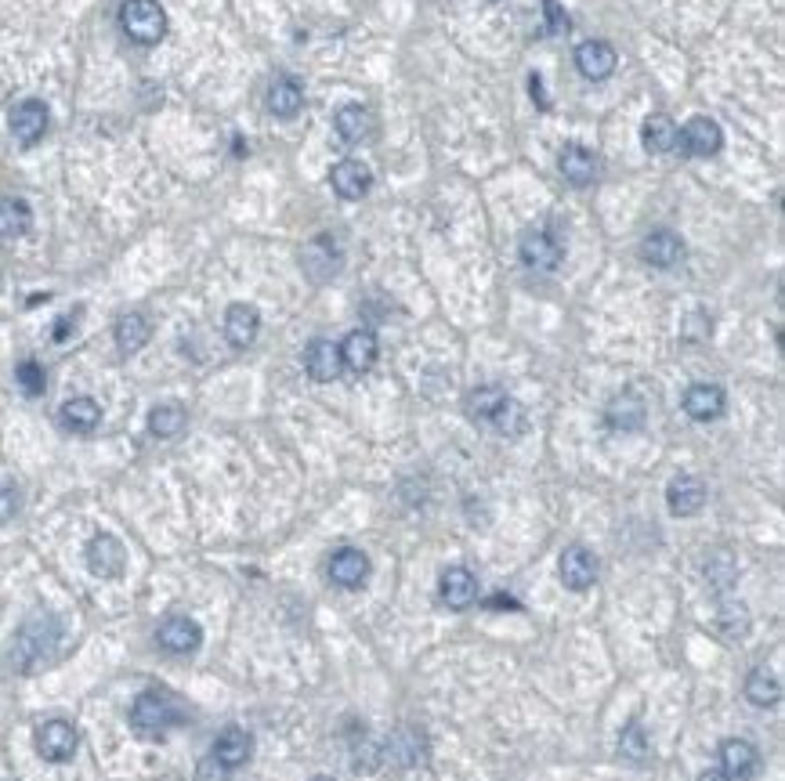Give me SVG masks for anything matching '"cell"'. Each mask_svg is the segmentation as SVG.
<instances>
[{
  "label": "cell",
  "mask_w": 785,
  "mask_h": 781,
  "mask_svg": "<svg viewBox=\"0 0 785 781\" xmlns=\"http://www.w3.org/2000/svg\"><path fill=\"white\" fill-rule=\"evenodd\" d=\"M58 640H62V622L51 612L33 615L22 622V630L11 640V662L19 666V673H33L37 666L55 659Z\"/></svg>",
  "instance_id": "obj_1"
},
{
  "label": "cell",
  "mask_w": 785,
  "mask_h": 781,
  "mask_svg": "<svg viewBox=\"0 0 785 781\" xmlns=\"http://www.w3.org/2000/svg\"><path fill=\"white\" fill-rule=\"evenodd\" d=\"M120 26L134 44H160L167 37V11L160 8V0H127L120 8Z\"/></svg>",
  "instance_id": "obj_2"
},
{
  "label": "cell",
  "mask_w": 785,
  "mask_h": 781,
  "mask_svg": "<svg viewBox=\"0 0 785 781\" xmlns=\"http://www.w3.org/2000/svg\"><path fill=\"white\" fill-rule=\"evenodd\" d=\"M174 720H178V709H174V702L163 695V691H145V695L134 698L131 727L142 734V738H160Z\"/></svg>",
  "instance_id": "obj_3"
},
{
  "label": "cell",
  "mask_w": 785,
  "mask_h": 781,
  "mask_svg": "<svg viewBox=\"0 0 785 781\" xmlns=\"http://www.w3.org/2000/svg\"><path fill=\"white\" fill-rule=\"evenodd\" d=\"M518 254H521V264L532 268V272H554L561 264V257H565V246H561L558 239H554V232H547V228H529L518 243Z\"/></svg>",
  "instance_id": "obj_4"
},
{
  "label": "cell",
  "mask_w": 785,
  "mask_h": 781,
  "mask_svg": "<svg viewBox=\"0 0 785 781\" xmlns=\"http://www.w3.org/2000/svg\"><path fill=\"white\" fill-rule=\"evenodd\" d=\"M76 745H80V734L69 720H48V724L37 727V753L48 763L73 760Z\"/></svg>",
  "instance_id": "obj_5"
},
{
  "label": "cell",
  "mask_w": 785,
  "mask_h": 781,
  "mask_svg": "<svg viewBox=\"0 0 785 781\" xmlns=\"http://www.w3.org/2000/svg\"><path fill=\"white\" fill-rule=\"evenodd\" d=\"M677 142L684 145L688 156L710 160V156L720 152V145H724V131H720V123L710 120V116H695V120L684 123V131H677Z\"/></svg>",
  "instance_id": "obj_6"
},
{
  "label": "cell",
  "mask_w": 785,
  "mask_h": 781,
  "mask_svg": "<svg viewBox=\"0 0 785 781\" xmlns=\"http://www.w3.org/2000/svg\"><path fill=\"white\" fill-rule=\"evenodd\" d=\"M123 565H127V550L116 536L109 532H98L91 543H87V568L98 575V579H116L123 575Z\"/></svg>",
  "instance_id": "obj_7"
},
{
  "label": "cell",
  "mask_w": 785,
  "mask_h": 781,
  "mask_svg": "<svg viewBox=\"0 0 785 781\" xmlns=\"http://www.w3.org/2000/svg\"><path fill=\"white\" fill-rule=\"evenodd\" d=\"M156 640L171 655H192L199 648V640H203V630H199V622L189 619V615H167L160 622V630H156Z\"/></svg>",
  "instance_id": "obj_8"
},
{
  "label": "cell",
  "mask_w": 785,
  "mask_h": 781,
  "mask_svg": "<svg viewBox=\"0 0 785 781\" xmlns=\"http://www.w3.org/2000/svg\"><path fill=\"white\" fill-rule=\"evenodd\" d=\"M48 105L40 102V98H26L11 109V134L19 138L22 145H37L44 134H48Z\"/></svg>",
  "instance_id": "obj_9"
},
{
  "label": "cell",
  "mask_w": 785,
  "mask_h": 781,
  "mask_svg": "<svg viewBox=\"0 0 785 781\" xmlns=\"http://www.w3.org/2000/svg\"><path fill=\"white\" fill-rule=\"evenodd\" d=\"M304 369H308V377L315 384H333V380L341 377L344 369V358H341V344H333V340H312L308 348H304Z\"/></svg>",
  "instance_id": "obj_10"
},
{
  "label": "cell",
  "mask_w": 785,
  "mask_h": 781,
  "mask_svg": "<svg viewBox=\"0 0 785 781\" xmlns=\"http://www.w3.org/2000/svg\"><path fill=\"white\" fill-rule=\"evenodd\" d=\"M757 767H760V753L753 742H746V738H728V742L720 745V774L728 781L753 778Z\"/></svg>",
  "instance_id": "obj_11"
},
{
  "label": "cell",
  "mask_w": 785,
  "mask_h": 781,
  "mask_svg": "<svg viewBox=\"0 0 785 781\" xmlns=\"http://www.w3.org/2000/svg\"><path fill=\"white\" fill-rule=\"evenodd\" d=\"M420 760H424V734L413 731V727H402V731H395L388 742H384V749H380V763L398 767V771L417 767Z\"/></svg>",
  "instance_id": "obj_12"
},
{
  "label": "cell",
  "mask_w": 785,
  "mask_h": 781,
  "mask_svg": "<svg viewBox=\"0 0 785 781\" xmlns=\"http://www.w3.org/2000/svg\"><path fill=\"white\" fill-rule=\"evenodd\" d=\"M558 572H561V583H565L568 590L583 593V590H590V586H594L597 561H594V554H590L587 546H568L565 554H561Z\"/></svg>",
  "instance_id": "obj_13"
},
{
  "label": "cell",
  "mask_w": 785,
  "mask_h": 781,
  "mask_svg": "<svg viewBox=\"0 0 785 781\" xmlns=\"http://www.w3.org/2000/svg\"><path fill=\"white\" fill-rule=\"evenodd\" d=\"M666 507H670V514H677V518L699 514V510L706 507V485H702V478H695V474L673 478L670 489H666Z\"/></svg>",
  "instance_id": "obj_14"
},
{
  "label": "cell",
  "mask_w": 785,
  "mask_h": 781,
  "mask_svg": "<svg viewBox=\"0 0 785 781\" xmlns=\"http://www.w3.org/2000/svg\"><path fill=\"white\" fill-rule=\"evenodd\" d=\"M438 593H442V601L453 608V612H464L478 601V579L474 572H467L464 565L456 568H445L442 579H438Z\"/></svg>",
  "instance_id": "obj_15"
},
{
  "label": "cell",
  "mask_w": 785,
  "mask_h": 781,
  "mask_svg": "<svg viewBox=\"0 0 785 781\" xmlns=\"http://www.w3.org/2000/svg\"><path fill=\"white\" fill-rule=\"evenodd\" d=\"M724 405H728V398H724V387H717V384H691L688 391H684V413H688L691 420H699V424L717 420V416L724 413Z\"/></svg>",
  "instance_id": "obj_16"
},
{
  "label": "cell",
  "mask_w": 785,
  "mask_h": 781,
  "mask_svg": "<svg viewBox=\"0 0 785 781\" xmlns=\"http://www.w3.org/2000/svg\"><path fill=\"white\" fill-rule=\"evenodd\" d=\"M341 358H344V366H348L351 373H369L380 358L377 333L373 330H351L341 344Z\"/></svg>",
  "instance_id": "obj_17"
},
{
  "label": "cell",
  "mask_w": 785,
  "mask_h": 781,
  "mask_svg": "<svg viewBox=\"0 0 785 781\" xmlns=\"http://www.w3.org/2000/svg\"><path fill=\"white\" fill-rule=\"evenodd\" d=\"M330 579L344 590H359L369 579V557L355 546H344L330 557Z\"/></svg>",
  "instance_id": "obj_18"
},
{
  "label": "cell",
  "mask_w": 785,
  "mask_h": 781,
  "mask_svg": "<svg viewBox=\"0 0 785 781\" xmlns=\"http://www.w3.org/2000/svg\"><path fill=\"white\" fill-rule=\"evenodd\" d=\"M644 420H648V409H644V398L634 395V391H623V395H615L605 409V424L612 431H641Z\"/></svg>",
  "instance_id": "obj_19"
},
{
  "label": "cell",
  "mask_w": 785,
  "mask_h": 781,
  "mask_svg": "<svg viewBox=\"0 0 785 781\" xmlns=\"http://www.w3.org/2000/svg\"><path fill=\"white\" fill-rule=\"evenodd\" d=\"M261 333V315H257L254 304H232L225 311V340L232 348H250Z\"/></svg>",
  "instance_id": "obj_20"
},
{
  "label": "cell",
  "mask_w": 785,
  "mask_h": 781,
  "mask_svg": "<svg viewBox=\"0 0 785 781\" xmlns=\"http://www.w3.org/2000/svg\"><path fill=\"white\" fill-rule=\"evenodd\" d=\"M615 48L608 40H587L576 48V66L587 80H608L615 73Z\"/></svg>",
  "instance_id": "obj_21"
},
{
  "label": "cell",
  "mask_w": 785,
  "mask_h": 781,
  "mask_svg": "<svg viewBox=\"0 0 785 781\" xmlns=\"http://www.w3.org/2000/svg\"><path fill=\"white\" fill-rule=\"evenodd\" d=\"M641 257H644V264H652V268H673V264H681L684 243L677 232L659 228V232H652V236L641 243Z\"/></svg>",
  "instance_id": "obj_22"
},
{
  "label": "cell",
  "mask_w": 785,
  "mask_h": 781,
  "mask_svg": "<svg viewBox=\"0 0 785 781\" xmlns=\"http://www.w3.org/2000/svg\"><path fill=\"white\" fill-rule=\"evenodd\" d=\"M330 185L341 199H362L369 192V185H373V174H369V167L362 160H341L333 167Z\"/></svg>",
  "instance_id": "obj_23"
},
{
  "label": "cell",
  "mask_w": 785,
  "mask_h": 781,
  "mask_svg": "<svg viewBox=\"0 0 785 781\" xmlns=\"http://www.w3.org/2000/svg\"><path fill=\"white\" fill-rule=\"evenodd\" d=\"M58 424L66 427V431H73V434H91L98 424H102V405H98L95 398H87V395L69 398V402L58 409Z\"/></svg>",
  "instance_id": "obj_24"
},
{
  "label": "cell",
  "mask_w": 785,
  "mask_h": 781,
  "mask_svg": "<svg viewBox=\"0 0 785 781\" xmlns=\"http://www.w3.org/2000/svg\"><path fill=\"white\" fill-rule=\"evenodd\" d=\"M558 167H561V178L568 185H576V189H587L590 181L597 178V156L590 149H583V145H565Z\"/></svg>",
  "instance_id": "obj_25"
},
{
  "label": "cell",
  "mask_w": 785,
  "mask_h": 781,
  "mask_svg": "<svg viewBox=\"0 0 785 781\" xmlns=\"http://www.w3.org/2000/svg\"><path fill=\"white\" fill-rule=\"evenodd\" d=\"M250 753H254V738L243 731V727H225V731L214 738V760H221L228 767V771H236V767H243L246 760H250Z\"/></svg>",
  "instance_id": "obj_26"
},
{
  "label": "cell",
  "mask_w": 785,
  "mask_h": 781,
  "mask_svg": "<svg viewBox=\"0 0 785 781\" xmlns=\"http://www.w3.org/2000/svg\"><path fill=\"white\" fill-rule=\"evenodd\" d=\"M304 105V91L294 76H279L272 87H268V113L279 116V120H294Z\"/></svg>",
  "instance_id": "obj_27"
},
{
  "label": "cell",
  "mask_w": 785,
  "mask_h": 781,
  "mask_svg": "<svg viewBox=\"0 0 785 781\" xmlns=\"http://www.w3.org/2000/svg\"><path fill=\"white\" fill-rule=\"evenodd\" d=\"M746 698H749V702H753L757 709L778 706V702H782V680H778L767 666L749 669V677H746Z\"/></svg>",
  "instance_id": "obj_28"
},
{
  "label": "cell",
  "mask_w": 785,
  "mask_h": 781,
  "mask_svg": "<svg viewBox=\"0 0 785 781\" xmlns=\"http://www.w3.org/2000/svg\"><path fill=\"white\" fill-rule=\"evenodd\" d=\"M152 337V326L145 315H138V311H127L120 322H116V348H120V355H138V351L149 344Z\"/></svg>",
  "instance_id": "obj_29"
},
{
  "label": "cell",
  "mask_w": 785,
  "mask_h": 781,
  "mask_svg": "<svg viewBox=\"0 0 785 781\" xmlns=\"http://www.w3.org/2000/svg\"><path fill=\"white\" fill-rule=\"evenodd\" d=\"M33 225V210H29L26 199H0V239H19Z\"/></svg>",
  "instance_id": "obj_30"
},
{
  "label": "cell",
  "mask_w": 785,
  "mask_h": 781,
  "mask_svg": "<svg viewBox=\"0 0 785 781\" xmlns=\"http://www.w3.org/2000/svg\"><path fill=\"white\" fill-rule=\"evenodd\" d=\"M641 138H644V149L655 152V156L673 152V149H677V123H673L670 116L655 113V116H648V120H644Z\"/></svg>",
  "instance_id": "obj_31"
},
{
  "label": "cell",
  "mask_w": 785,
  "mask_h": 781,
  "mask_svg": "<svg viewBox=\"0 0 785 781\" xmlns=\"http://www.w3.org/2000/svg\"><path fill=\"white\" fill-rule=\"evenodd\" d=\"M749 612L746 604H720L717 619H713V630H717L720 640H728V644H735V640H746L749 637Z\"/></svg>",
  "instance_id": "obj_32"
},
{
  "label": "cell",
  "mask_w": 785,
  "mask_h": 781,
  "mask_svg": "<svg viewBox=\"0 0 785 781\" xmlns=\"http://www.w3.org/2000/svg\"><path fill=\"white\" fill-rule=\"evenodd\" d=\"M333 127H337V134H341L348 145L366 142L369 127H373V123H369V109L366 105H344L341 113L333 116Z\"/></svg>",
  "instance_id": "obj_33"
},
{
  "label": "cell",
  "mask_w": 785,
  "mask_h": 781,
  "mask_svg": "<svg viewBox=\"0 0 785 781\" xmlns=\"http://www.w3.org/2000/svg\"><path fill=\"white\" fill-rule=\"evenodd\" d=\"M503 398H507V391L496 384H482L474 387L471 395H467V416L471 420H482V424H489L492 416H496V409L503 405Z\"/></svg>",
  "instance_id": "obj_34"
},
{
  "label": "cell",
  "mask_w": 785,
  "mask_h": 781,
  "mask_svg": "<svg viewBox=\"0 0 785 781\" xmlns=\"http://www.w3.org/2000/svg\"><path fill=\"white\" fill-rule=\"evenodd\" d=\"M185 420H189V416H185L181 405L163 402L149 413V431L156 434V438H178V434L185 431Z\"/></svg>",
  "instance_id": "obj_35"
},
{
  "label": "cell",
  "mask_w": 785,
  "mask_h": 781,
  "mask_svg": "<svg viewBox=\"0 0 785 781\" xmlns=\"http://www.w3.org/2000/svg\"><path fill=\"white\" fill-rule=\"evenodd\" d=\"M706 583H710L713 593H728L731 586L738 583V565L735 557L724 554V550H717V554L706 561Z\"/></svg>",
  "instance_id": "obj_36"
},
{
  "label": "cell",
  "mask_w": 785,
  "mask_h": 781,
  "mask_svg": "<svg viewBox=\"0 0 785 781\" xmlns=\"http://www.w3.org/2000/svg\"><path fill=\"white\" fill-rule=\"evenodd\" d=\"M492 427L500 434H507V438H518V434H525V427H529V416H525V409H521V402H514L511 395L503 398V405L496 409V416L489 420Z\"/></svg>",
  "instance_id": "obj_37"
},
{
  "label": "cell",
  "mask_w": 785,
  "mask_h": 781,
  "mask_svg": "<svg viewBox=\"0 0 785 781\" xmlns=\"http://www.w3.org/2000/svg\"><path fill=\"white\" fill-rule=\"evenodd\" d=\"M648 753H652V745H648V734H644L641 724H630L619 734V756H626L630 763H644Z\"/></svg>",
  "instance_id": "obj_38"
},
{
  "label": "cell",
  "mask_w": 785,
  "mask_h": 781,
  "mask_svg": "<svg viewBox=\"0 0 785 781\" xmlns=\"http://www.w3.org/2000/svg\"><path fill=\"white\" fill-rule=\"evenodd\" d=\"M15 380H19V387L26 391L29 398H40V395H44V387H48V373H44V366H40V362H33V358L19 362V369H15Z\"/></svg>",
  "instance_id": "obj_39"
},
{
  "label": "cell",
  "mask_w": 785,
  "mask_h": 781,
  "mask_svg": "<svg viewBox=\"0 0 785 781\" xmlns=\"http://www.w3.org/2000/svg\"><path fill=\"white\" fill-rule=\"evenodd\" d=\"M543 11H547V33L550 37L568 33V11L561 8L558 0H543Z\"/></svg>",
  "instance_id": "obj_40"
},
{
  "label": "cell",
  "mask_w": 785,
  "mask_h": 781,
  "mask_svg": "<svg viewBox=\"0 0 785 781\" xmlns=\"http://www.w3.org/2000/svg\"><path fill=\"white\" fill-rule=\"evenodd\" d=\"M228 767L221 760H214V756H207V760L196 763V781H228Z\"/></svg>",
  "instance_id": "obj_41"
},
{
  "label": "cell",
  "mask_w": 785,
  "mask_h": 781,
  "mask_svg": "<svg viewBox=\"0 0 785 781\" xmlns=\"http://www.w3.org/2000/svg\"><path fill=\"white\" fill-rule=\"evenodd\" d=\"M19 507H22L19 489H11V485H0V525L15 518V514H19Z\"/></svg>",
  "instance_id": "obj_42"
},
{
  "label": "cell",
  "mask_w": 785,
  "mask_h": 781,
  "mask_svg": "<svg viewBox=\"0 0 785 781\" xmlns=\"http://www.w3.org/2000/svg\"><path fill=\"white\" fill-rule=\"evenodd\" d=\"M76 315H80V311H73V315H66V319H58V326H55V340H58V344H62V340L69 337V330L76 326Z\"/></svg>",
  "instance_id": "obj_43"
},
{
  "label": "cell",
  "mask_w": 785,
  "mask_h": 781,
  "mask_svg": "<svg viewBox=\"0 0 785 781\" xmlns=\"http://www.w3.org/2000/svg\"><path fill=\"white\" fill-rule=\"evenodd\" d=\"M489 608H511V612H518L521 604L514 601L511 593H496V597H489Z\"/></svg>",
  "instance_id": "obj_44"
},
{
  "label": "cell",
  "mask_w": 785,
  "mask_h": 781,
  "mask_svg": "<svg viewBox=\"0 0 785 781\" xmlns=\"http://www.w3.org/2000/svg\"><path fill=\"white\" fill-rule=\"evenodd\" d=\"M699 781H728V778H724V774H720V771H702V774H699Z\"/></svg>",
  "instance_id": "obj_45"
},
{
  "label": "cell",
  "mask_w": 785,
  "mask_h": 781,
  "mask_svg": "<svg viewBox=\"0 0 785 781\" xmlns=\"http://www.w3.org/2000/svg\"><path fill=\"white\" fill-rule=\"evenodd\" d=\"M312 781H333V778H326V774H319V778H312Z\"/></svg>",
  "instance_id": "obj_46"
}]
</instances>
